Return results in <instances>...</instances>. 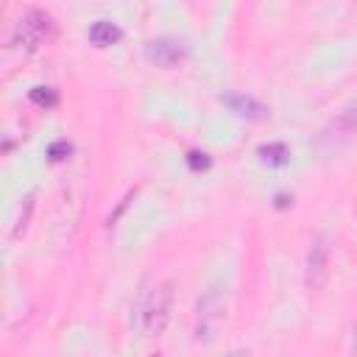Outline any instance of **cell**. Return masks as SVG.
<instances>
[{
	"mask_svg": "<svg viewBox=\"0 0 357 357\" xmlns=\"http://www.w3.org/2000/svg\"><path fill=\"white\" fill-rule=\"evenodd\" d=\"M187 165H190V170H209V165H212V159L204 153V151H190L187 153Z\"/></svg>",
	"mask_w": 357,
	"mask_h": 357,
	"instance_id": "obj_11",
	"label": "cell"
},
{
	"mask_svg": "<svg viewBox=\"0 0 357 357\" xmlns=\"http://www.w3.org/2000/svg\"><path fill=\"white\" fill-rule=\"evenodd\" d=\"M215 301H218V296H206V298L198 304V326H195L198 340H212V332H215L212 318H215V321L220 318V307H215V310H212V304H215Z\"/></svg>",
	"mask_w": 357,
	"mask_h": 357,
	"instance_id": "obj_6",
	"label": "cell"
},
{
	"mask_svg": "<svg viewBox=\"0 0 357 357\" xmlns=\"http://www.w3.org/2000/svg\"><path fill=\"white\" fill-rule=\"evenodd\" d=\"M56 33V22L47 11L42 8H25L20 14V20L14 22V42L22 50H36L42 45H47Z\"/></svg>",
	"mask_w": 357,
	"mask_h": 357,
	"instance_id": "obj_2",
	"label": "cell"
},
{
	"mask_svg": "<svg viewBox=\"0 0 357 357\" xmlns=\"http://www.w3.org/2000/svg\"><path fill=\"white\" fill-rule=\"evenodd\" d=\"M354 351H357V321H354Z\"/></svg>",
	"mask_w": 357,
	"mask_h": 357,
	"instance_id": "obj_13",
	"label": "cell"
},
{
	"mask_svg": "<svg viewBox=\"0 0 357 357\" xmlns=\"http://www.w3.org/2000/svg\"><path fill=\"white\" fill-rule=\"evenodd\" d=\"M184 56H187V47L170 36H159L145 45V59L153 61L156 67H176L178 61H184Z\"/></svg>",
	"mask_w": 357,
	"mask_h": 357,
	"instance_id": "obj_4",
	"label": "cell"
},
{
	"mask_svg": "<svg viewBox=\"0 0 357 357\" xmlns=\"http://www.w3.org/2000/svg\"><path fill=\"white\" fill-rule=\"evenodd\" d=\"M170 307H173V284L170 282L153 284L139 301V326L148 335H162L170 321Z\"/></svg>",
	"mask_w": 357,
	"mask_h": 357,
	"instance_id": "obj_1",
	"label": "cell"
},
{
	"mask_svg": "<svg viewBox=\"0 0 357 357\" xmlns=\"http://www.w3.org/2000/svg\"><path fill=\"white\" fill-rule=\"evenodd\" d=\"M257 153H259V159L268 167H284V165H290V148L284 142H265V145L257 148Z\"/></svg>",
	"mask_w": 357,
	"mask_h": 357,
	"instance_id": "obj_8",
	"label": "cell"
},
{
	"mask_svg": "<svg viewBox=\"0 0 357 357\" xmlns=\"http://www.w3.org/2000/svg\"><path fill=\"white\" fill-rule=\"evenodd\" d=\"M329 254H332V245H329V237L326 234H318L307 251V262H304V284L310 293H318L324 284H326V276H329Z\"/></svg>",
	"mask_w": 357,
	"mask_h": 357,
	"instance_id": "obj_3",
	"label": "cell"
},
{
	"mask_svg": "<svg viewBox=\"0 0 357 357\" xmlns=\"http://www.w3.org/2000/svg\"><path fill=\"white\" fill-rule=\"evenodd\" d=\"M70 153H73V145H70L67 139H56V142L47 145V156H50V162H64Z\"/></svg>",
	"mask_w": 357,
	"mask_h": 357,
	"instance_id": "obj_10",
	"label": "cell"
},
{
	"mask_svg": "<svg viewBox=\"0 0 357 357\" xmlns=\"http://www.w3.org/2000/svg\"><path fill=\"white\" fill-rule=\"evenodd\" d=\"M220 100H223L237 117H243V120L259 123V120L268 117V106L259 103V100L251 98V95H243V92H226V95H220Z\"/></svg>",
	"mask_w": 357,
	"mask_h": 357,
	"instance_id": "obj_5",
	"label": "cell"
},
{
	"mask_svg": "<svg viewBox=\"0 0 357 357\" xmlns=\"http://www.w3.org/2000/svg\"><path fill=\"white\" fill-rule=\"evenodd\" d=\"M86 36H89L92 45H98V47H109V45H114V42L123 36V31H120L114 22H109V20H98V22L89 25Z\"/></svg>",
	"mask_w": 357,
	"mask_h": 357,
	"instance_id": "obj_7",
	"label": "cell"
},
{
	"mask_svg": "<svg viewBox=\"0 0 357 357\" xmlns=\"http://www.w3.org/2000/svg\"><path fill=\"white\" fill-rule=\"evenodd\" d=\"M276 206H287V195L279 192V195H276Z\"/></svg>",
	"mask_w": 357,
	"mask_h": 357,
	"instance_id": "obj_12",
	"label": "cell"
},
{
	"mask_svg": "<svg viewBox=\"0 0 357 357\" xmlns=\"http://www.w3.org/2000/svg\"><path fill=\"white\" fill-rule=\"evenodd\" d=\"M28 98H31V103H36L39 109H53V106L59 103V92H56L53 86H31Z\"/></svg>",
	"mask_w": 357,
	"mask_h": 357,
	"instance_id": "obj_9",
	"label": "cell"
}]
</instances>
